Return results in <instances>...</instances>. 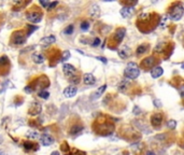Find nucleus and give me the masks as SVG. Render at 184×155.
<instances>
[{"mask_svg":"<svg viewBox=\"0 0 184 155\" xmlns=\"http://www.w3.org/2000/svg\"><path fill=\"white\" fill-rule=\"evenodd\" d=\"M77 87L75 86H68L67 88H65L64 90V95L66 96L67 98H71L73 96H75L77 94Z\"/></svg>","mask_w":184,"mask_h":155,"instance_id":"15","label":"nucleus"},{"mask_svg":"<svg viewBox=\"0 0 184 155\" xmlns=\"http://www.w3.org/2000/svg\"><path fill=\"white\" fill-rule=\"evenodd\" d=\"M9 58L7 56H1L0 57V66H7V65L9 64Z\"/></svg>","mask_w":184,"mask_h":155,"instance_id":"29","label":"nucleus"},{"mask_svg":"<svg viewBox=\"0 0 184 155\" xmlns=\"http://www.w3.org/2000/svg\"><path fill=\"white\" fill-rule=\"evenodd\" d=\"M183 13H184L183 3L180 2V1L172 2L171 5H169V9H168L169 17L171 18V20H173V21H179V20H181V17L183 16Z\"/></svg>","mask_w":184,"mask_h":155,"instance_id":"3","label":"nucleus"},{"mask_svg":"<svg viewBox=\"0 0 184 155\" xmlns=\"http://www.w3.org/2000/svg\"><path fill=\"white\" fill-rule=\"evenodd\" d=\"M68 155H86V153L83 152V151H75L74 153H72V154H68Z\"/></svg>","mask_w":184,"mask_h":155,"instance_id":"41","label":"nucleus"},{"mask_svg":"<svg viewBox=\"0 0 184 155\" xmlns=\"http://www.w3.org/2000/svg\"><path fill=\"white\" fill-rule=\"evenodd\" d=\"M54 141H55L54 138L51 137V136H49V135H46V134L42 135V136L40 137V142L44 145V147H48V145L53 144Z\"/></svg>","mask_w":184,"mask_h":155,"instance_id":"13","label":"nucleus"},{"mask_svg":"<svg viewBox=\"0 0 184 155\" xmlns=\"http://www.w3.org/2000/svg\"><path fill=\"white\" fill-rule=\"evenodd\" d=\"M164 121V115L161 113H155L151 116V125L154 128H158L161 124H163Z\"/></svg>","mask_w":184,"mask_h":155,"instance_id":"10","label":"nucleus"},{"mask_svg":"<svg viewBox=\"0 0 184 155\" xmlns=\"http://www.w3.org/2000/svg\"><path fill=\"white\" fill-rule=\"evenodd\" d=\"M41 110H42V106H41L38 101H35V102L31 103L30 107H29L28 114H29V115H31V116H37V115H39V114H40Z\"/></svg>","mask_w":184,"mask_h":155,"instance_id":"11","label":"nucleus"},{"mask_svg":"<svg viewBox=\"0 0 184 155\" xmlns=\"http://www.w3.org/2000/svg\"><path fill=\"white\" fill-rule=\"evenodd\" d=\"M106 88H107V85H102V86H100L99 88H98L96 92H95L94 94H93V96H92V99H97V98H99L100 96L103 94V92L106 90Z\"/></svg>","mask_w":184,"mask_h":155,"instance_id":"23","label":"nucleus"},{"mask_svg":"<svg viewBox=\"0 0 184 155\" xmlns=\"http://www.w3.org/2000/svg\"><path fill=\"white\" fill-rule=\"evenodd\" d=\"M28 28H29V31L27 32V35H31V32L35 30H37L38 29V27L37 26H28Z\"/></svg>","mask_w":184,"mask_h":155,"instance_id":"36","label":"nucleus"},{"mask_svg":"<svg viewBox=\"0 0 184 155\" xmlns=\"http://www.w3.org/2000/svg\"><path fill=\"white\" fill-rule=\"evenodd\" d=\"M90 14L93 18H98L100 16V8L98 5H93L90 8Z\"/></svg>","mask_w":184,"mask_h":155,"instance_id":"16","label":"nucleus"},{"mask_svg":"<svg viewBox=\"0 0 184 155\" xmlns=\"http://www.w3.org/2000/svg\"><path fill=\"white\" fill-rule=\"evenodd\" d=\"M56 41V38L54 36H48V37H44V38L41 39V44H43V45H51L53 44L54 42Z\"/></svg>","mask_w":184,"mask_h":155,"instance_id":"20","label":"nucleus"},{"mask_svg":"<svg viewBox=\"0 0 184 155\" xmlns=\"http://www.w3.org/2000/svg\"><path fill=\"white\" fill-rule=\"evenodd\" d=\"M157 62H158V59L156 58L155 56H148L146 57L144 59L141 60V68L144 70H148V69H153L154 67H156L157 66Z\"/></svg>","mask_w":184,"mask_h":155,"instance_id":"6","label":"nucleus"},{"mask_svg":"<svg viewBox=\"0 0 184 155\" xmlns=\"http://www.w3.org/2000/svg\"><path fill=\"white\" fill-rule=\"evenodd\" d=\"M56 5H58V2L57 1H55V2H52V3H50V5L48 7V10H52V9H54Z\"/></svg>","mask_w":184,"mask_h":155,"instance_id":"39","label":"nucleus"},{"mask_svg":"<svg viewBox=\"0 0 184 155\" xmlns=\"http://www.w3.org/2000/svg\"><path fill=\"white\" fill-rule=\"evenodd\" d=\"M97 59H99L100 62H107V58H105V57H97Z\"/></svg>","mask_w":184,"mask_h":155,"instance_id":"44","label":"nucleus"},{"mask_svg":"<svg viewBox=\"0 0 184 155\" xmlns=\"http://www.w3.org/2000/svg\"><path fill=\"white\" fill-rule=\"evenodd\" d=\"M61 150L64 151V152H67V151L69 150V147H68V144H67V142H64V143H63V147H61Z\"/></svg>","mask_w":184,"mask_h":155,"instance_id":"42","label":"nucleus"},{"mask_svg":"<svg viewBox=\"0 0 184 155\" xmlns=\"http://www.w3.org/2000/svg\"><path fill=\"white\" fill-rule=\"evenodd\" d=\"M73 26L72 25H70V26H68L67 28H65V30H64V34L65 35H71L72 32H73Z\"/></svg>","mask_w":184,"mask_h":155,"instance_id":"34","label":"nucleus"},{"mask_svg":"<svg viewBox=\"0 0 184 155\" xmlns=\"http://www.w3.org/2000/svg\"><path fill=\"white\" fill-rule=\"evenodd\" d=\"M94 130L100 136H109L114 132V125L109 121H97L94 124Z\"/></svg>","mask_w":184,"mask_h":155,"instance_id":"2","label":"nucleus"},{"mask_svg":"<svg viewBox=\"0 0 184 155\" xmlns=\"http://www.w3.org/2000/svg\"><path fill=\"white\" fill-rule=\"evenodd\" d=\"M27 137L31 140H36V139H40V135L38 132H35V130H30V132H27Z\"/></svg>","mask_w":184,"mask_h":155,"instance_id":"27","label":"nucleus"},{"mask_svg":"<svg viewBox=\"0 0 184 155\" xmlns=\"http://www.w3.org/2000/svg\"><path fill=\"white\" fill-rule=\"evenodd\" d=\"M161 22V17L158 14H156L155 12L152 13H142L138 16L137 20V27L141 32H150V31L154 30V29L159 25Z\"/></svg>","mask_w":184,"mask_h":155,"instance_id":"1","label":"nucleus"},{"mask_svg":"<svg viewBox=\"0 0 184 155\" xmlns=\"http://www.w3.org/2000/svg\"><path fill=\"white\" fill-rule=\"evenodd\" d=\"M40 5H42V7H44V8L48 9V7L50 5V2H48V1H45V0H41V1H40Z\"/></svg>","mask_w":184,"mask_h":155,"instance_id":"40","label":"nucleus"},{"mask_svg":"<svg viewBox=\"0 0 184 155\" xmlns=\"http://www.w3.org/2000/svg\"><path fill=\"white\" fill-rule=\"evenodd\" d=\"M100 44V39L99 38H95V40L94 41H93V47H98V45H99Z\"/></svg>","mask_w":184,"mask_h":155,"instance_id":"38","label":"nucleus"},{"mask_svg":"<svg viewBox=\"0 0 184 155\" xmlns=\"http://www.w3.org/2000/svg\"><path fill=\"white\" fill-rule=\"evenodd\" d=\"M83 82L86 84V85H94L96 83V78L92 74V73H85L83 75Z\"/></svg>","mask_w":184,"mask_h":155,"instance_id":"14","label":"nucleus"},{"mask_svg":"<svg viewBox=\"0 0 184 155\" xmlns=\"http://www.w3.org/2000/svg\"><path fill=\"white\" fill-rule=\"evenodd\" d=\"M140 74V69L136 62H128L124 70V75L129 80H135Z\"/></svg>","mask_w":184,"mask_h":155,"instance_id":"4","label":"nucleus"},{"mask_svg":"<svg viewBox=\"0 0 184 155\" xmlns=\"http://www.w3.org/2000/svg\"><path fill=\"white\" fill-rule=\"evenodd\" d=\"M42 13L39 11H30V12L26 13V20L32 24H38L42 21Z\"/></svg>","mask_w":184,"mask_h":155,"instance_id":"8","label":"nucleus"},{"mask_svg":"<svg viewBox=\"0 0 184 155\" xmlns=\"http://www.w3.org/2000/svg\"><path fill=\"white\" fill-rule=\"evenodd\" d=\"M118 155H129V153L126 151V152H123V153H120V154H118Z\"/></svg>","mask_w":184,"mask_h":155,"instance_id":"46","label":"nucleus"},{"mask_svg":"<svg viewBox=\"0 0 184 155\" xmlns=\"http://www.w3.org/2000/svg\"><path fill=\"white\" fill-rule=\"evenodd\" d=\"M163 73H164V70L161 66H156V67H154L153 69L151 70V77L153 78V79H157V78L161 77Z\"/></svg>","mask_w":184,"mask_h":155,"instance_id":"18","label":"nucleus"},{"mask_svg":"<svg viewBox=\"0 0 184 155\" xmlns=\"http://www.w3.org/2000/svg\"><path fill=\"white\" fill-rule=\"evenodd\" d=\"M121 13V15L123 16V17H129V16L133 15V8H131V7H123L122 9H121L120 11Z\"/></svg>","mask_w":184,"mask_h":155,"instance_id":"17","label":"nucleus"},{"mask_svg":"<svg viewBox=\"0 0 184 155\" xmlns=\"http://www.w3.org/2000/svg\"><path fill=\"white\" fill-rule=\"evenodd\" d=\"M69 57H70V52L69 51H64L63 52V54H61L60 62H66V60L69 59Z\"/></svg>","mask_w":184,"mask_h":155,"instance_id":"28","label":"nucleus"},{"mask_svg":"<svg viewBox=\"0 0 184 155\" xmlns=\"http://www.w3.org/2000/svg\"><path fill=\"white\" fill-rule=\"evenodd\" d=\"M50 85V80L48 79V77H40L39 79H37L35 82H33V86H30L31 90H38V88H41V90H43V88H46L49 87Z\"/></svg>","mask_w":184,"mask_h":155,"instance_id":"7","label":"nucleus"},{"mask_svg":"<svg viewBox=\"0 0 184 155\" xmlns=\"http://www.w3.org/2000/svg\"><path fill=\"white\" fill-rule=\"evenodd\" d=\"M39 97L43 99H48L50 97V93L49 92H46V90H40L39 92Z\"/></svg>","mask_w":184,"mask_h":155,"instance_id":"30","label":"nucleus"},{"mask_svg":"<svg viewBox=\"0 0 184 155\" xmlns=\"http://www.w3.org/2000/svg\"><path fill=\"white\" fill-rule=\"evenodd\" d=\"M133 113L136 114V115H138V114H140L141 113V110L139 109V107H133Z\"/></svg>","mask_w":184,"mask_h":155,"instance_id":"43","label":"nucleus"},{"mask_svg":"<svg viewBox=\"0 0 184 155\" xmlns=\"http://www.w3.org/2000/svg\"><path fill=\"white\" fill-rule=\"evenodd\" d=\"M131 86L130 82L128 80H123L122 82L118 84V90H121V92H126L127 90V88H129Z\"/></svg>","mask_w":184,"mask_h":155,"instance_id":"22","label":"nucleus"},{"mask_svg":"<svg viewBox=\"0 0 184 155\" xmlns=\"http://www.w3.org/2000/svg\"><path fill=\"white\" fill-rule=\"evenodd\" d=\"M24 149L26 151H33V150H38V144L35 143V142L31 141H26L24 143Z\"/></svg>","mask_w":184,"mask_h":155,"instance_id":"21","label":"nucleus"},{"mask_svg":"<svg viewBox=\"0 0 184 155\" xmlns=\"http://www.w3.org/2000/svg\"><path fill=\"white\" fill-rule=\"evenodd\" d=\"M129 55H130V49L128 47H123L122 49L118 51V56H120L121 58H123V59L128 58Z\"/></svg>","mask_w":184,"mask_h":155,"instance_id":"19","label":"nucleus"},{"mask_svg":"<svg viewBox=\"0 0 184 155\" xmlns=\"http://www.w3.org/2000/svg\"><path fill=\"white\" fill-rule=\"evenodd\" d=\"M167 23H168V17H166V16L161 17V22H159V26H161V27L165 28L167 26Z\"/></svg>","mask_w":184,"mask_h":155,"instance_id":"31","label":"nucleus"},{"mask_svg":"<svg viewBox=\"0 0 184 155\" xmlns=\"http://www.w3.org/2000/svg\"><path fill=\"white\" fill-rule=\"evenodd\" d=\"M154 102V106H155V108H161V100H158V99H155V100L153 101Z\"/></svg>","mask_w":184,"mask_h":155,"instance_id":"37","label":"nucleus"},{"mask_svg":"<svg viewBox=\"0 0 184 155\" xmlns=\"http://www.w3.org/2000/svg\"><path fill=\"white\" fill-rule=\"evenodd\" d=\"M167 126H168L169 129H174L176 127V121L170 120V121H168V123H167Z\"/></svg>","mask_w":184,"mask_h":155,"instance_id":"32","label":"nucleus"},{"mask_svg":"<svg viewBox=\"0 0 184 155\" xmlns=\"http://www.w3.org/2000/svg\"><path fill=\"white\" fill-rule=\"evenodd\" d=\"M26 39H27V36H26L24 30L14 31L12 34V37H11V43L13 45H15V47H17V45H23V44H25Z\"/></svg>","mask_w":184,"mask_h":155,"instance_id":"5","label":"nucleus"},{"mask_svg":"<svg viewBox=\"0 0 184 155\" xmlns=\"http://www.w3.org/2000/svg\"><path fill=\"white\" fill-rule=\"evenodd\" d=\"M70 82H71L72 84H79V82H80V78L78 77L77 74L73 75V77L70 78Z\"/></svg>","mask_w":184,"mask_h":155,"instance_id":"35","label":"nucleus"},{"mask_svg":"<svg viewBox=\"0 0 184 155\" xmlns=\"http://www.w3.org/2000/svg\"><path fill=\"white\" fill-rule=\"evenodd\" d=\"M88 28H90V23L87 21H84V22H82V24H81V29L83 31H86V30H88Z\"/></svg>","mask_w":184,"mask_h":155,"instance_id":"33","label":"nucleus"},{"mask_svg":"<svg viewBox=\"0 0 184 155\" xmlns=\"http://www.w3.org/2000/svg\"><path fill=\"white\" fill-rule=\"evenodd\" d=\"M148 50H149L148 44H141V45H139V47H137L136 52H137V55H141V54L146 53V52H148Z\"/></svg>","mask_w":184,"mask_h":155,"instance_id":"25","label":"nucleus"},{"mask_svg":"<svg viewBox=\"0 0 184 155\" xmlns=\"http://www.w3.org/2000/svg\"><path fill=\"white\" fill-rule=\"evenodd\" d=\"M125 35H126V29L122 28V27H120V28H118L114 31V34H113V36H112V39H113V43L115 44V47H118V44L123 41V39H124Z\"/></svg>","mask_w":184,"mask_h":155,"instance_id":"9","label":"nucleus"},{"mask_svg":"<svg viewBox=\"0 0 184 155\" xmlns=\"http://www.w3.org/2000/svg\"><path fill=\"white\" fill-rule=\"evenodd\" d=\"M146 155H156L154 152H151V151H149V152H146Z\"/></svg>","mask_w":184,"mask_h":155,"instance_id":"45","label":"nucleus"},{"mask_svg":"<svg viewBox=\"0 0 184 155\" xmlns=\"http://www.w3.org/2000/svg\"><path fill=\"white\" fill-rule=\"evenodd\" d=\"M82 129H83V127H82L81 125H74V126H72L71 128H70L69 132L71 135H77V134H79L80 132H82Z\"/></svg>","mask_w":184,"mask_h":155,"instance_id":"26","label":"nucleus"},{"mask_svg":"<svg viewBox=\"0 0 184 155\" xmlns=\"http://www.w3.org/2000/svg\"><path fill=\"white\" fill-rule=\"evenodd\" d=\"M63 71H64V73L67 75V77H69V78L77 74V69L70 64H65L64 66H63Z\"/></svg>","mask_w":184,"mask_h":155,"instance_id":"12","label":"nucleus"},{"mask_svg":"<svg viewBox=\"0 0 184 155\" xmlns=\"http://www.w3.org/2000/svg\"><path fill=\"white\" fill-rule=\"evenodd\" d=\"M31 58H32V60L36 62V64H42V62H44V57L42 56L40 53H33Z\"/></svg>","mask_w":184,"mask_h":155,"instance_id":"24","label":"nucleus"},{"mask_svg":"<svg viewBox=\"0 0 184 155\" xmlns=\"http://www.w3.org/2000/svg\"><path fill=\"white\" fill-rule=\"evenodd\" d=\"M183 147H184V144H183Z\"/></svg>","mask_w":184,"mask_h":155,"instance_id":"48","label":"nucleus"},{"mask_svg":"<svg viewBox=\"0 0 184 155\" xmlns=\"http://www.w3.org/2000/svg\"><path fill=\"white\" fill-rule=\"evenodd\" d=\"M51 155H59V153L57 152V151H55V152H53V153H52Z\"/></svg>","mask_w":184,"mask_h":155,"instance_id":"47","label":"nucleus"}]
</instances>
